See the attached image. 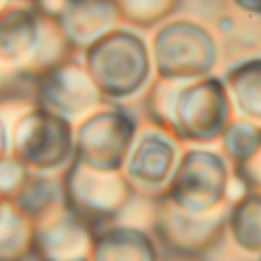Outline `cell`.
<instances>
[{
	"instance_id": "obj_2",
	"label": "cell",
	"mask_w": 261,
	"mask_h": 261,
	"mask_svg": "<svg viewBox=\"0 0 261 261\" xmlns=\"http://www.w3.org/2000/svg\"><path fill=\"white\" fill-rule=\"evenodd\" d=\"M40 21L35 12L23 8L0 14V54L21 55L35 46Z\"/></svg>"
},
{
	"instance_id": "obj_3",
	"label": "cell",
	"mask_w": 261,
	"mask_h": 261,
	"mask_svg": "<svg viewBox=\"0 0 261 261\" xmlns=\"http://www.w3.org/2000/svg\"><path fill=\"white\" fill-rule=\"evenodd\" d=\"M8 2H9V0H0V14L5 11V6L8 5Z\"/></svg>"
},
{
	"instance_id": "obj_1",
	"label": "cell",
	"mask_w": 261,
	"mask_h": 261,
	"mask_svg": "<svg viewBox=\"0 0 261 261\" xmlns=\"http://www.w3.org/2000/svg\"><path fill=\"white\" fill-rule=\"evenodd\" d=\"M112 15L113 9L104 0H73L58 18V24L70 41L84 43L99 37Z\"/></svg>"
}]
</instances>
